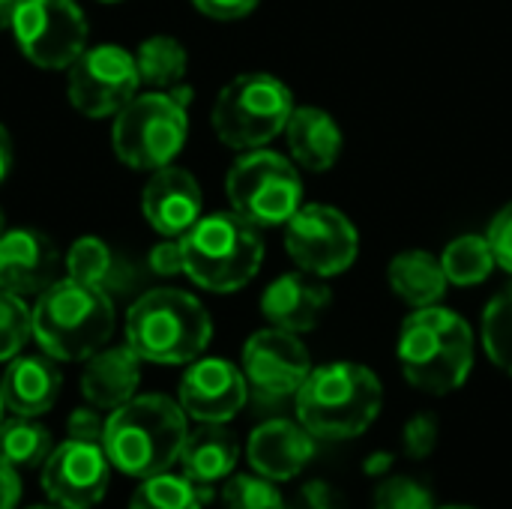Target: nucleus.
<instances>
[{
	"instance_id": "nucleus-17",
	"label": "nucleus",
	"mask_w": 512,
	"mask_h": 509,
	"mask_svg": "<svg viewBox=\"0 0 512 509\" xmlns=\"http://www.w3.org/2000/svg\"><path fill=\"white\" fill-rule=\"evenodd\" d=\"M144 219L162 237H183L204 210V195L198 180L177 165H165L153 171L141 195Z\"/></svg>"
},
{
	"instance_id": "nucleus-32",
	"label": "nucleus",
	"mask_w": 512,
	"mask_h": 509,
	"mask_svg": "<svg viewBox=\"0 0 512 509\" xmlns=\"http://www.w3.org/2000/svg\"><path fill=\"white\" fill-rule=\"evenodd\" d=\"M30 336H33V309L24 303V297L0 291V363L18 357Z\"/></svg>"
},
{
	"instance_id": "nucleus-8",
	"label": "nucleus",
	"mask_w": 512,
	"mask_h": 509,
	"mask_svg": "<svg viewBox=\"0 0 512 509\" xmlns=\"http://www.w3.org/2000/svg\"><path fill=\"white\" fill-rule=\"evenodd\" d=\"M294 108V93L285 81L270 72H243L219 90L210 123L225 147L246 153L285 132Z\"/></svg>"
},
{
	"instance_id": "nucleus-45",
	"label": "nucleus",
	"mask_w": 512,
	"mask_h": 509,
	"mask_svg": "<svg viewBox=\"0 0 512 509\" xmlns=\"http://www.w3.org/2000/svg\"><path fill=\"white\" fill-rule=\"evenodd\" d=\"M438 509V507H435ZM441 509H474V507H441Z\"/></svg>"
},
{
	"instance_id": "nucleus-9",
	"label": "nucleus",
	"mask_w": 512,
	"mask_h": 509,
	"mask_svg": "<svg viewBox=\"0 0 512 509\" xmlns=\"http://www.w3.org/2000/svg\"><path fill=\"white\" fill-rule=\"evenodd\" d=\"M231 210L255 228L285 225L303 207V180L291 159L273 150H246L225 177Z\"/></svg>"
},
{
	"instance_id": "nucleus-16",
	"label": "nucleus",
	"mask_w": 512,
	"mask_h": 509,
	"mask_svg": "<svg viewBox=\"0 0 512 509\" xmlns=\"http://www.w3.org/2000/svg\"><path fill=\"white\" fill-rule=\"evenodd\" d=\"M57 246L36 228H3L0 234V291L39 297L57 279Z\"/></svg>"
},
{
	"instance_id": "nucleus-23",
	"label": "nucleus",
	"mask_w": 512,
	"mask_h": 509,
	"mask_svg": "<svg viewBox=\"0 0 512 509\" xmlns=\"http://www.w3.org/2000/svg\"><path fill=\"white\" fill-rule=\"evenodd\" d=\"M240 459V444L225 423H201L195 432L186 435L180 465L183 474L198 483V486H213L219 480H228L237 468Z\"/></svg>"
},
{
	"instance_id": "nucleus-7",
	"label": "nucleus",
	"mask_w": 512,
	"mask_h": 509,
	"mask_svg": "<svg viewBox=\"0 0 512 509\" xmlns=\"http://www.w3.org/2000/svg\"><path fill=\"white\" fill-rule=\"evenodd\" d=\"M192 87L135 93L111 126V147L117 159L135 171H159L177 159L189 135Z\"/></svg>"
},
{
	"instance_id": "nucleus-28",
	"label": "nucleus",
	"mask_w": 512,
	"mask_h": 509,
	"mask_svg": "<svg viewBox=\"0 0 512 509\" xmlns=\"http://www.w3.org/2000/svg\"><path fill=\"white\" fill-rule=\"evenodd\" d=\"M210 501V489L192 483L186 474H156L141 480V486L135 489L129 509H204Z\"/></svg>"
},
{
	"instance_id": "nucleus-19",
	"label": "nucleus",
	"mask_w": 512,
	"mask_h": 509,
	"mask_svg": "<svg viewBox=\"0 0 512 509\" xmlns=\"http://www.w3.org/2000/svg\"><path fill=\"white\" fill-rule=\"evenodd\" d=\"M246 459L255 474L285 483L294 480L315 459V438L291 420L261 423L246 444Z\"/></svg>"
},
{
	"instance_id": "nucleus-36",
	"label": "nucleus",
	"mask_w": 512,
	"mask_h": 509,
	"mask_svg": "<svg viewBox=\"0 0 512 509\" xmlns=\"http://www.w3.org/2000/svg\"><path fill=\"white\" fill-rule=\"evenodd\" d=\"M105 420L99 417V408H75L66 420V432L72 441H87V444H102L105 441Z\"/></svg>"
},
{
	"instance_id": "nucleus-27",
	"label": "nucleus",
	"mask_w": 512,
	"mask_h": 509,
	"mask_svg": "<svg viewBox=\"0 0 512 509\" xmlns=\"http://www.w3.org/2000/svg\"><path fill=\"white\" fill-rule=\"evenodd\" d=\"M51 453H54L51 432L42 423H36V417L15 414L9 420H0V459L15 471L39 468Z\"/></svg>"
},
{
	"instance_id": "nucleus-12",
	"label": "nucleus",
	"mask_w": 512,
	"mask_h": 509,
	"mask_svg": "<svg viewBox=\"0 0 512 509\" xmlns=\"http://www.w3.org/2000/svg\"><path fill=\"white\" fill-rule=\"evenodd\" d=\"M141 87L135 54L120 45H93L84 48L66 78L69 102L87 117H111L117 114Z\"/></svg>"
},
{
	"instance_id": "nucleus-1",
	"label": "nucleus",
	"mask_w": 512,
	"mask_h": 509,
	"mask_svg": "<svg viewBox=\"0 0 512 509\" xmlns=\"http://www.w3.org/2000/svg\"><path fill=\"white\" fill-rule=\"evenodd\" d=\"M189 435L186 411L180 402L147 393L132 396L126 405L114 408L105 420V456L111 468L126 477L147 480L171 471L180 462Z\"/></svg>"
},
{
	"instance_id": "nucleus-3",
	"label": "nucleus",
	"mask_w": 512,
	"mask_h": 509,
	"mask_svg": "<svg viewBox=\"0 0 512 509\" xmlns=\"http://www.w3.org/2000/svg\"><path fill=\"white\" fill-rule=\"evenodd\" d=\"M114 318V300L108 291L72 276L54 279L33 303V339L60 363L87 360L108 345Z\"/></svg>"
},
{
	"instance_id": "nucleus-18",
	"label": "nucleus",
	"mask_w": 512,
	"mask_h": 509,
	"mask_svg": "<svg viewBox=\"0 0 512 509\" xmlns=\"http://www.w3.org/2000/svg\"><path fill=\"white\" fill-rule=\"evenodd\" d=\"M333 294L330 288L312 276V273H282L273 279L261 294V315L270 321V327L288 330V333H309L318 327L330 306Z\"/></svg>"
},
{
	"instance_id": "nucleus-35",
	"label": "nucleus",
	"mask_w": 512,
	"mask_h": 509,
	"mask_svg": "<svg viewBox=\"0 0 512 509\" xmlns=\"http://www.w3.org/2000/svg\"><path fill=\"white\" fill-rule=\"evenodd\" d=\"M486 240L492 246L495 264L512 276V201L504 210L495 213V219H492V225L486 231Z\"/></svg>"
},
{
	"instance_id": "nucleus-39",
	"label": "nucleus",
	"mask_w": 512,
	"mask_h": 509,
	"mask_svg": "<svg viewBox=\"0 0 512 509\" xmlns=\"http://www.w3.org/2000/svg\"><path fill=\"white\" fill-rule=\"evenodd\" d=\"M21 501V477L0 459V509H15Z\"/></svg>"
},
{
	"instance_id": "nucleus-46",
	"label": "nucleus",
	"mask_w": 512,
	"mask_h": 509,
	"mask_svg": "<svg viewBox=\"0 0 512 509\" xmlns=\"http://www.w3.org/2000/svg\"><path fill=\"white\" fill-rule=\"evenodd\" d=\"M30 509H60V507H30Z\"/></svg>"
},
{
	"instance_id": "nucleus-40",
	"label": "nucleus",
	"mask_w": 512,
	"mask_h": 509,
	"mask_svg": "<svg viewBox=\"0 0 512 509\" xmlns=\"http://www.w3.org/2000/svg\"><path fill=\"white\" fill-rule=\"evenodd\" d=\"M306 504L309 509H342V498H339V492H333L327 483H312V486H306Z\"/></svg>"
},
{
	"instance_id": "nucleus-22",
	"label": "nucleus",
	"mask_w": 512,
	"mask_h": 509,
	"mask_svg": "<svg viewBox=\"0 0 512 509\" xmlns=\"http://www.w3.org/2000/svg\"><path fill=\"white\" fill-rule=\"evenodd\" d=\"M288 150L294 162L306 171H330L342 153V129L339 123L315 105H300L291 111L285 126Z\"/></svg>"
},
{
	"instance_id": "nucleus-5",
	"label": "nucleus",
	"mask_w": 512,
	"mask_h": 509,
	"mask_svg": "<svg viewBox=\"0 0 512 509\" xmlns=\"http://www.w3.org/2000/svg\"><path fill=\"white\" fill-rule=\"evenodd\" d=\"M213 339V321L198 297L180 288H153L126 312V345L159 366L198 360Z\"/></svg>"
},
{
	"instance_id": "nucleus-21",
	"label": "nucleus",
	"mask_w": 512,
	"mask_h": 509,
	"mask_svg": "<svg viewBox=\"0 0 512 509\" xmlns=\"http://www.w3.org/2000/svg\"><path fill=\"white\" fill-rule=\"evenodd\" d=\"M141 357L129 345L99 348L93 357L84 360L81 372V393L87 405L99 411H114L126 405L141 384Z\"/></svg>"
},
{
	"instance_id": "nucleus-37",
	"label": "nucleus",
	"mask_w": 512,
	"mask_h": 509,
	"mask_svg": "<svg viewBox=\"0 0 512 509\" xmlns=\"http://www.w3.org/2000/svg\"><path fill=\"white\" fill-rule=\"evenodd\" d=\"M147 267L156 276H177L183 273V243L180 237H165L162 243H156L147 255Z\"/></svg>"
},
{
	"instance_id": "nucleus-26",
	"label": "nucleus",
	"mask_w": 512,
	"mask_h": 509,
	"mask_svg": "<svg viewBox=\"0 0 512 509\" xmlns=\"http://www.w3.org/2000/svg\"><path fill=\"white\" fill-rule=\"evenodd\" d=\"M189 66V54L186 48L174 39V36H147L138 51H135V69L141 84H147L150 90H174L183 84Z\"/></svg>"
},
{
	"instance_id": "nucleus-38",
	"label": "nucleus",
	"mask_w": 512,
	"mask_h": 509,
	"mask_svg": "<svg viewBox=\"0 0 512 509\" xmlns=\"http://www.w3.org/2000/svg\"><path fill=\"white\" fill-rule=\"evenodd\" d=\"M198 12L210 15V18H219V21H234V18H243L249 15L258 0H192Z\"/></svg>"
},
{
	"instance_id": "nucleus-15",
	"label": "nucleus",
	"mask_w": 512,
	"mask_h": 509,
	"mask_svg": "<svg viewBox=\"0 0 512 509\" xmlns=\"http://www.w3.org/2000/svg\"><path fill=\"white\" fill-rule=\"evenodd\" d=\"M249 399V384L243 369L222 357H198L180 381L177 402L186 417L198 423H228Z\"/></svg>"
},
{
	"instance_id": "nucleus-11",
	"label": "nucleus",
	"mask_w": 512,
	"mask_h": 509,
	"mask_svg": "<svg viewBox=\"0 0 512 509\" xmlns=\"http://www.w3.org/2000/svg\"><path fill=\"white\" fill-rule=\"evenodd\" d=\"M285 249L303 273L330 279L357 261L360 237L342 210L330 204H303L285 222Z\"/></svg>"
},
{
	"instance_id": "nucleus-29",
	"label": "nucleus",
	"mask_w": 512,
	"mask_h": 509,
	"mask_svg": "<svg viewBox=\"0 0 512 509\" xmlns=\"http://www.w3.org/2000/svg\"><path fill=\"white\" fill-rule=\"evenodd\" d=\"M441 264H444L447 282H450V285H459V288H471V285L486 282V279L492 276V270L498 267L489 240L480 237V234L456 237V240L444 249Z\"/></svg>"
},
{
	"instance_id": "nucleus-31",
	"label": "nucleus",
	"mask_w": 512,
	"mask_h": 509,
	"mask_svg": "<svg viewBox=\"0 0 512 509\" xmlns=\"http://www.w3.org/2000/svg\"><path fill=\"white\" fill-rule=\"evenodd\" d=\"M222 507L225 509H288L276 483L261 474H237L228 477L222 489Z\"/></svg>"
},
{
	"instance_id": "nucleus-24",
	"label": "nucleus",
	"mask_w": 512,
	"mask_h": 509,
	"mask_svg": "<svg viewBox=\"0 0 512 509\" xmlns=\"http://www.w3.org/2000/svg\"><path fill=\"white\" fill-rule=\"evenodd\" d=\"M387 282H390V291L411 309L438 306L450 285L441 258L423 249L399 252L387 267Z\"/></svg>"
},
{
	"instance_id": "nucleus-41",
	"label": "nucleus",
	"mask_w": 512,
	"mask_h": 509,
	"mask_svg": "<svg viewBox=\"0 0 512 509\" xmlns=\"http://www.w3.org/2000/svg\"><path fill=\"white\" fill-rule=\"evenodd\" d=\"M9 168H12V138H9L6 126L0 123V183L6 180Z\"/></svg>"
},
{
	"instance_id": "nucleus-6",
	"label": "nucleus",
	"mask_w": 512,
	"mask_h": 509,
	"mask_svg": "<svg viewBox=\"0 0 512 509\" xmlns=\"http://www.w3.org/2000/svg\"><path fill=\"white\" fill-rule=\"evenodd\" d=\"M183 273L204 291L234 294L255 279L264 261V240L234 210L201 216L183 237Z\"/></svg>"
},
{
	"instance_id": "nucleus-4",
	"label": "nucleus",
	"mask_w": 512,
	"mask_h": 509,
	"mask_svg": "<svg viewBox=\"0 0 512 509\" xmlns=\"http://www.w3.org/2000/svg\"><path fill=\"white\" fill-rule=\"evenodd\" d=\"M384 390L360 363H327L309 372L297 390V420L315 441H348L363 435L381 414Z\"/></svg>"
},
{
	"instance_id": "nucleus-14",
	"label": "nucleus",
	"mask_w": 512,
	"mask_h": 509,
	"mask_svg": "<svg viewBox=\"0 0 512 509\" xmlns=\"http://www.w3.org/2000/svg\"><path fill=\"white\" fill-rule=\"evenodd\" d=\"M111 462L102 444L66 441L42 465V489L60 509H93L108 492Z\"/></svg>"
},
{
	"instance_id": "nucleus-42",
	"label": "nucleus",
	"mask_w": 512,
	"mask_h": 509,
	"mask_svg": "<svg viewBox=\"0 0 512 509\" xmlns=\"http://www.w3.org/2000/svg\"><path fill=\"white\" fill-rule=\"evenodd\" d=\"M15 6H18V0H0V30H6L12 24Z\"/></svg>"
},
{
	"instance_id": "nucleus-13",
	"label": "nucleus",
	"mask_w": 512,
	"mask_h": 509,
	"mask_svg": "<svg viewBox=\"0 0 512 509\" xmlns=\"http://www.w3.org/2000/svg\"><path fill=\"white\" fill-rule=\"evenodd\" d=\"M312 372V360L297 333L267 327L246 339L243 345V375L255 396L288 399L297 396Z\"/></svg>"
},
{
	"instance_id": "nucleus-43",
	"label": "nucleus",
	"mask_w": 512,
	"mask_h": 509,
	"mask_svg": "<svg viewBox=\"0 0 512 509\" xmlns=\"http://www.w3.org/2000/svg\"><path fill=\"white\" fill-rule=\"evenodd\" d=\"M3 411H6V402H3V390H0V420H3Z\"/></svg>"
},
{
	"instance_id": "nucleus-25",
	"label": "nucleus",
	"mask_w": 512,
	"mask_h": 509,
	"mask_svg": "<svg viewBox=\"0 0 512 509\" xmlns=\"http://www.w3.org/2000/svg\"><path fill=\"white\" fill-rule=\"evenodd\" d=\"M132 273V264L102 237H78L66 255V276L108 294H126L132 285Z\"/></svg>"
},
{
	"instance_id": "nucleus-47",
	"label": "nucleus",
	"mask_w": 512,
	"mask_h": 509,
	"mask_svg": "<svg viewBox=\"0 0 512 509\" xmlns=\"http://www.w3.org/2000/svg\"><path fill=\"white\" fill-rule=\"evenodd\" d=\"M102 3H117V0H102Z\"/></svg>"
},
{
	"instance_id": "nucleus-2",
	"label": "nucleus",
	"mask_w": 512,
	"mask_h": 509,
	"mask_svg": "<svg viewBox=\"0 0 512 509\" xmlns=\"http://www.w3.org/2000/svg\"><path fill=\"white\" fill-rule=\"evenodd\" d=\"M396 357L411 387L429 396H447L474 369V333L453 309H414L399 330Z\"/></svg>"
},
{
	"instance_id": "nucleus-44",
	"label": "nucleus",
	"mask_w": 512,
	"mask_h": 509,
	"mask_svg": "<svg viewBox=\"0 0 512 509\" xmlns=\"http://www.w3.org/2000/svg\"><path fill=\"white\" fill-rule=\"evenodd\" d=\"M0 234H3V210H0Z\"/></svg>"
},
{
	"instance_id": "nucleus-10",
	"label": "nucleus",
	"mask_w": 512,
	"mask_h": 509,
	"mask_svg": "<svg viewBox=\"0 0 512 509\" xmlns=\"http://www.w3.org/2000/svg\"><path fill=\"white\" fill-rule=\"evenodd\" d=\"M9 30L21 54L42 69H69L87 48V18L75 0H18Z\"/></svg>"
},
{
	"instance_id": "nucleus-34",
	"label": "nucleus",
	"mask_w": 512,
	"mask_h": 509,
	"mask_svg": "<svg viewBox=\"0 0 512 509\" xmlns=\"http://www.w3.org/2000/svg\"><path fill=\"white\" fill-rule=\"evenodd\" d=\"M402 444H405L408 459H426L438 444V420L432 414L411 417L405 432H402Z\"/></svg>"
},
{
	"instance_id": "nucleus-20",
	"label": "nucleus",
	"mask_w": 512,
	"mask_h": 509,
	"mask_svg": "<svg viewBox=\"0 0 512 509\" xmlns=\"http://www.w3.org/2000/svg\"><path fill=\"white\" fill-rule=\"evenodd\" d=\"M63 387V375L57 369V360L42 354H18L9 360L0 390L3 402L12 414L21 417H42L54 408Z\"/></svg>"
},
{
	"instance_id": "nucleus-33",
	"label": "nucleus",
	"mask_w": 512,
	"mask_h": 509,
	"mask_svg": "<svg viewBox=\"0 0 512 509\" xmlns=\"http://www.w3.org/2000/svg\"><path fill=\"white\" fill-rule=\"evenodd\" d=\"M375 509H435L432 492L411 477H387L375 489Z\"/></svg>"
},
{
	"instance_id": "nucleus-30",
	"label": "nucleus",
	"mask_w": 512,
	"mask_h": 509,
	"mask_svg": "<svg viewBox=\"0 0 512 509\" xmlns=\"http://www.w3.org/2000/svg\"><path fill=\"white\" fill-rule=\"evenodd\" d=\"M483 348L489 360L512 375V285L504 288L483 312V327H480Z\"/></svg>"
}]
</instances>
